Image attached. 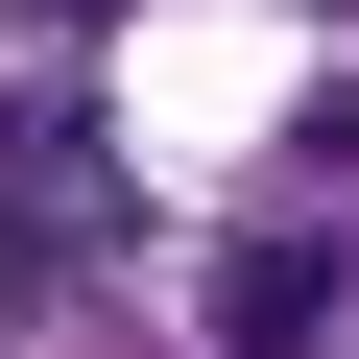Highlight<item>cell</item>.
Wrapping results in <instances>:
<instances>
[{
  "label": "cell",
  "mask_w": 359,
  "mask_h": 359,
  "mask_svg": "<svg viewBox=\"0 0 359 359\" xmlns=\"http://www.w3.org/2000/svg\"><path fill=\"white\" fill-rule=\"evenodd\" d=\"M335 287H359V264H335L311 216H287V240H240V264H216V359H311V335H335Z\"/></svg>",
  "instance_id": "6da1fadb"
}]
</instances>
